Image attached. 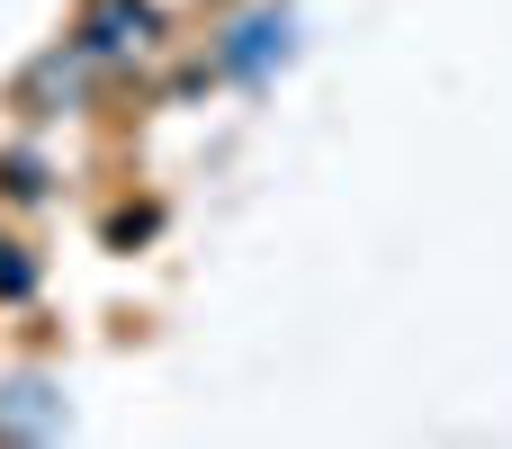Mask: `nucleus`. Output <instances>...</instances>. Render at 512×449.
I'll return each instance as SVG.
<instances>
[{"label": "nucleus", "mask_w": 512, "mask_h": 449, "mask_svg": "<svg viewBox=\"0 0 512 449\" xmlns=\"http://www.w3.org/2000/svg\"><path fill=\"white\" fill-rule=\"evenodd\" d=\"M279 36H288V27H279V18H252V27H243V36H234V45H225V63H234V72H252V63H261V54H270V45H279Z\"/></svg>", "instance_id": "1"}]
</instances>
